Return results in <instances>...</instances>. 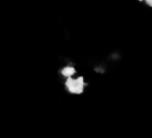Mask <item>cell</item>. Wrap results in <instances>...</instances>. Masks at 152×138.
<instances>
[{"label":"cell","instance_id":"1","mask_svg":"<svg viewBox=\"0 0 152 138\" xmlns=\"http://www.w3.org/2000/svg\"><path fill=\"white\" fill-rule=\"evenodd\" d=\"M65 88L69 93L71 94H82L83 90H84V87H86V82H84V79L82 76H77V77H68L65 80Z\"/></svg>","mask_w":152,"mask_h":138},{"label":"cell","instance_id":"2","mask_svg":"<svg viewBox=\"0 0 152 138\" xmlns=\"http://www.w3.org/2000/svg\"><path fill=\"white\" fill-rule=\"evenodd\" d=\"M61 74H62L63 77L68 79V77H71V76H74L76 74V69L72 65H65V67H63L61 69Z\"/></svg>","mask_w":152,"mask_h":138},{"label":"cell","instance_id":"3","mask_svg":"<svg viewBox=\"0 0 152 138\" xmlns=\"http://www.w3.org/2000/svg\"><path fill=\"white\" fill-rule=\"evenodd\" d=\"M140 1H144L147 6H150V7H152V0H140Z\"/></svg>","mask_w":152,"mask_h":138}]
</instances>
